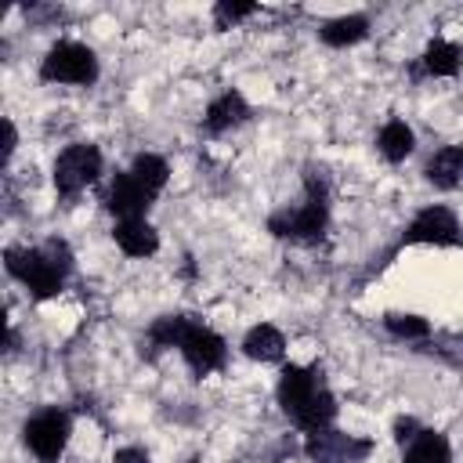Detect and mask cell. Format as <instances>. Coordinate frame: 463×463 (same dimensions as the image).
Here are the masks:
<instances>
[{
	"label": "cell",
	"mask_w": 463,
	"mask_h": 463,
	"mask_svg": "<svg viewBox=\"0 0 463 463\" xmlns=\"http://www.w3.org/2000/svg\"><path fill=\"white\" fill-rule=\"evenodd\" d=\"M40 72H43V80H51V83H54V80H58V83H90V80L98 76V61H94V51H90V47L65 40V43H54V47L47 51Z\"/></svg>",
	"instance_id": "6da1fadb"
},
{
	"label": "cell",
	"mask_w": 463,
	"mask_h": 463,
	"mask_svg": "<svg viewBox=\"0 0 463 463\" xmlns=\"http://www.w3.org/2000/svg\"><path fill=\"white\" fill-rule=\"evenodd\" d=\"M7 271L22 279L36 297H54L65 279V271L43 250H7Z\"/></svg>",
	"instance_id": "7a4b0ae2"
},
{
	"label": "cell",
	"mask_w": 463,
	"mask_h": 463,
	"mask_svg": "<svg viewBox=\"0 0 463 463\" xmlns=\"http://www.w3.org/2000/svg\"><path fill=\"white\" fill-rule=\"evenodd\" d=\"M101 174V152L94 145H69L54 163V184L58 192L72 195L83 184H90Z\"/></svg>",
	"instance_id": "3957f363"
},
{
	"label": "cell",
	"mask_w": 463,
	"mask_h": 463,
	"mask_svg": "<svg viewBox=\"0 0 463 463\" xmlns=\"http://www.w3.org/2000/svg\"><path fill=\"white\" fill-rule=\"evenodd\" d=\"M65 441H69V416L58 412V409H47V412H40L25 423V445L43 463H54L65 452Z\"/></svg>",
	"instance_id": "277c9868"
},
{
	"label": "cell",
	"mask_w": 463,
	"mask_h": 463,
	"mask_svg": "<svg viewBox=\"0 0 463 463\" xmlns=\"http://www.w3.org/2000/svg\"><path fill=\"white\" fill-rule=\"evenodd\" d=\"M275 235H293V239H318L322 228H326V199L322 195H311L300 210H282L271 217L268 224Z\"/></svg>",
	"instance_id": "5b68a950"
},
{
	"label": "cell",
	"mask_w": 463,
	"mask_h": 463,
	"mask_svg": "<svg viewBox=\"0 0 463 463\" xmlns=\"http://www.w3.org/2000/svg\"><path fill=\"white\" fill-rule=\"evenodd\" d=\"M181 351H184V358H188V365H192L195 373H210V369H217V365L224 362V340H221L217 333L203 329V326H192V329L184 333Z\"/></svg>",
	"instance_id": "8992f818"
},
{
	"label": "cell",
	"mask_w": 463,
	"mask_h": 463,
	"mask_svg": "<svg viewBox=\"0 0 463 463\" xmlns=\"http://www.w3.org/2000/svg\"><path fill=\"white\" fill-rule=\"evenodd\" d=\"M369 452V441H351L336 430H315L307 441V456L318 463H351Z\"/></svg>",
	"instance_id": "52a82bcc"
},
{
	"label": "cell",
	"mask_w": 463,
	"mask_h": 463,
	"mask_svg": "<svg viewBox=\"0 0 463 463\" xmlns=\"http://www.w3.org/2000/svg\"><path fill=\"white\" fill-rule=\"evenodd\" d=\"M148 203H152V192H148L145 184H137V181H134V174H119V177L112 181L109 195H105V206H109L112 213H119L123 221L141 217Z\"/></svg>",
	"instance_id": "ba28073f"
},
{
	"label": "cell",
	"mask_w": 463,
	"mask_h": 463,
	"mask_svg": "<svg viewBox=\"0 0 463 463\" xmlns=\"http://www.w3.org/2000/svg\"><path fill=\"white\" fill-rule=\"evenodd\" d=\"M456 217L445 210V206H427L416 221H412V228H409V242H434V246H445V242H452L456 239Z\"/></svg>",
	"instance_id": "9c48e42d"
},
{
	"label": "cell",
	"mask_w": 463,
	"mask_h": 463,
	"mask_svg": "<svg viewBox=\"0 0 463 463\" xmlns=\"http://www.w3.org/2000/svg\"><path fill=\"white\" fill-rule=\"evenodd\" d=\"M318 394V380L311 369H300V365H286L282 369V380H279V402L289 416H297L311 398Z\"/></svg>",
	"instance_id": "30bf717a"
},
{
	"label": "cell",
	"mask_w": 463,
	"mask_h": 463,
	"mask_svg": "<svg viewBox=\"0 0 463 463\" xmlns=\"http://www.w3.org/2000/svg\"><path fill=\"white\" fill-rule=\"evenodd\" d=\"M112 235H116L119 250L130 253V257H148V253H156V246H159V235H156L152 224H145L141 217H134V221H119Z\"/></svg>",
	"instance_id": "8fae6325"
},
{
	"label": "cell",
	"mask_w": 463,
	"mask_h": 463,
	"mask_svg": "<svg viewBox=\"0 0 463 463\" xmlns=\"http://www.w3.org/2000/svg\"><path fill=\"white\" fill-rule=\"evenodd\" d=\"M246 116H250V109H246L242 94H239V90H224L217 101H210V109H206V127H210V130H228V127H235V123H242Z\"/></svg>",
	"instance_id": "7c38bea8"
},
{
	"label": "cell",
	"mask_w": 463,
	"mask_h": 463,
	"mask_svg": "<svg viewBox=\"0 0 463 463\" xmlns=\"http://www.w3.org/2000/svg\"><path fill=\"white\" fill-rule=\"evenodd\" d=\"M242 347H246V354L257 358V362H279L286 340H282V333H279L275 326H253V329L246 333V344H242Z\"/></svg>",
	"instance_id": "4fadbf2b"
},
{
	"label": "cell",
	"mask_w": 463,
	"mask_h": 463,
	"mask_svg": "<svg viewBox=\"0 0 463 463\" xmlns=\"http://www.w3.org/2000/svg\"><path fill=\"white\" fill-rule=\"evenodd\" d=\"M452 452H449V441L434 430H420L405 452V463H449Z\"/></svg>",
	"instance_id": "5bb4252c"
},
{
	"label": "cell",
	"mask_w": 463,
	"mask_h": 463,
	"mask_svg": "<svg viewBox=\"0 0 463 463\" xmlns=\"http://www.w3.org/2000/svg\"><path fill=\"white\" fill-rule=\"evenodd\" d=\"M463 174V148H441L430 163H427V177L438 184V188H456Z\"/></svg>",
	"instance_id": "9a60e30c"
},
{
	"label": "cell",
	"mask_w": 463,
	"mask_h": 463,
	"mask_svg": "<svg viewBox=\"0 0 463 463\" xmlns=\"http://www.w3.org/2000/svg\"><path fill=\"white\" fill-rule=\"evenodd\" d=\"M459 61H463V51L449 40H434L423 54V65L434 72V76H456L459 72Z\"/></svg>",
	"instance_id": "2e32d148"
},
{
	"label": "cell",
	"mask_w": 463,
	"mask_h": 463,
	"mask_svg": "<svg viewBox=\"0 0 463 463\" xmlns=\"http://www.w3.org/2000/svg\"><path fill=\"white\" fill-rule=\"evenodd\" d=\"M380 152H383V159L402 163V159L412 152V130H409L402 119H391V123L380 130Z\"/></svg>",
	"instance_id": "e0dca14e"
},
{
	"label": "cell",
	"mask_w": 463,
	"mask_h": 463,
	"mask_svg": "<svg viewBox=\"0 0 463 463\" xmlns=\"http://www.w3.org/2000/svg\"><path fill=\"white\" fill-rule=\"evenodd\" d=\"M333 416H336V402H333V394L318 391V394H315V398H311V402H307L293 420H297L304 430H311V434H315V430H326V423H329Z\"/></svg>",
	"instance_id": "ac0fdd59"
},
{
	"label": "cell",
	"mask_w": 463,
	"mask_h": 463,
	"mask_svg": "<svg viewBox=\"0 0 463 463\" xmlns=\"http://www.w3.org/2000/svg\"><path fill=\"white\" fill-rule=\"evenodd\" d=\"M362 36H365V18H362V14L336 18V22H329V25L322 29V40H326L329 47H347V43H354V40H362Z\"/></svg>",
	"instance_id": "d6986e66"
},
{
	"label": "cell",
	"mask_w": 463,
	"mask_h": 463,
	"mask_svg": "<svg viewBox=\"0 0 463 463\" xmlns=\"http://www.w3.org/2000/svg\"><path fill=\"white\" fill-rule=\"evenodd\" d=\"M130 174H134L137 184H145V188L156 195V192L166 184V174H170V170H166V163H163L159 156H137L134 166H130Z\"/></svg>",
	"instance_id": "ffe728a7"
},
{
	"label": "cell",
	"mask_w": 463,
	"mask_h": 463,
	"mask_svg": "<svg viewBox=\"0 0 463 463\" xmlns=\"http://www.w3.org/2000/svg\"><path fill=\"white\" fill-rule=\"evenodd\" d=\"M188 329H192V322H188L184 315H170V318H159V322L152 326V340H156L159 347H181V340H184Z\"/></svg>",
	"instance_id": "44dd1931"
},
{
	"label": "cell",
	"mask_w": 463,
	"mask_h": 463,
	"mask_svg": "<svg viewBox=\"0 0 463 463\" xmlns=\"http://www.w3.org/2000/svg\"><path fill=\"white\" fill-rule=\"evenodd\" d=\"M387 329L394 336H427L430 326L423 318H416V315H387Z\"/></svg>",
	"instance_id": "7402d4cb"
},
{
	"label": "cell",
	"mask_w": 463,
	"mask_h": 463,
	"mask_svg": "<svg viewBox=\"0 0 463 463\" xmlns=\"http://www.w3.org/2000/svg\"><path fill=\"white\" fill-rule=\"evenodd\" d=\"M253 11H257L253 4H228V0H221V4H217V22L228 25V22H239V18L253 14Z\"/></svg>",
	"instance_id": "603a6c76"
},
{
	"label": "cell",
	"mask_w": 463,
	"mask_h": 463,
	"mask_svg": "<svg viewBox=\"0 0 463 463\" xmlns=\"http://www.w3.org/2000/svg\"><path fill=\"white\" fill-rule=\"evenodd\" d=\"M112 463H148V456H145L141 449H119Z\"/></svg>",
	"instance_id": "cb8c5ba5"
},
{
	"label": "cell",
	"mask_w": 463,
	"mask_h": 463,
	"mask_svg": "<svg viewBox=\"0 0 463 463\" xmlns=\"http://www.w3.org/2000/svg\"><path fill=\"white\" fill-rule=\"evenodd\" d=\"M394 438H398V441H412V438H416V423H412V420H398V423H394Z\"/></svg>",
	"instance_id": "d4e9b609"
}]
</instances>
